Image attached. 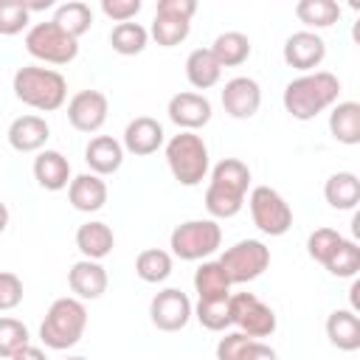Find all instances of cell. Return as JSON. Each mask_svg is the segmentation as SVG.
Wrapping results in <instances>:
<instances>
[{
    "label": "cell",
    "mask_w": 360,
    "mask_h": 360,
    "mask_svg": "<svg viewBox=\"0 0 360 360\" xmlns=\"http://www.w3.org/2000/svg\"><path fill=\"white\" fill-rule=\"evenodd\" d=\"M295 17L307 25V31L329 28L340 20V6L335 0H298L295 3Z\"/></svg>",
    "instance_id": "4dcf8cb0"
},
{
    "label": "cell",
    "mask_w": 360,
    "mask_h": 360,
    "mask_svg": "<svg viewBox=\"0 0 360 360\" xmlns=\"http://www.w3.org/2000/svg\"><path fill=\"white\" fill-rule=\"evenodd\" d=\"M166 112L183 132H194V129H200L211 121V101L202 93L183 90V93H174L169 98Z\"/></svg>",
    "instance_id": "2e32d148"
},
{
    "label": "cell",
    "mask_w": 360,
    "mask_h": 360,
    "mask_svg": "<svg viewBox=\"0 0 360 360\" xmlns=\"http://www.w3.org/2000/svg\"><path fill=\"white\" fill-rule=\"evenodd\" d=\"M11 87H14V96L22 104H28V107H34L39 112H53L68 98V82L53 68L25 65V68H20L14 73Z\"/></svg>",
    "instance_id": "3957f363"
},
{
    "label": "cell",
    "mask_w": 360,
    "mask_h": 360,
    "mask_svg": "<svg viewBox=\"0 0 360 360\" xmlns=\"http://www.w3.org/2000/svg\"><path fill=\"white\" fill-rule=\"evenodd\" d=\"M197 11L194 0H158L155 20H152V39L160 48H174L180 45L188 31H191V17Z\"/></svg>",
    "instance_id": "ba28073f"
},
{
    "label": "cell",
    "mask_w": 360,
    "mask_h": 360,
    "mask_svg": "<svg viewBox=\"0 0 360 360\" xmlns=\"http://www.w3.org/2000/svg\"><path fill=\"white\" fill-rule=\"evenodd\" d=\"M135 276L146 284H160L172 276V253L160 248H146L135 259Z\"/></svg>",
    "instance_id": "1f68e13d"
},
{
    "label": "cell",
    "mask_w": 360,
    "mask_h": 360,
    "mask_svg": "<svg viewBox=\"0 0 360 360\" xmlns=\"http://www.w3.org/2000/svg\"><path fill=\"white\" fill-rule=\"evenodd\" d=\"M76 248L84 259H93V262H101L104 256L112 253L115 248V233L107 222H98V219H90L84 225H79L76 231Z\"/></svg>",
    "instance_id": "cb8c5ba5"
},
{
    "label": "cell",
    "mask_w": 360,
    "mask_h": 360,
    "mask_svg": "<svg viewBox=\"0 0 360 360\" xmlns=\"http://www.w3.org/2000/svg\"><path fill=\"white\" fill-rule=\"evenodd\" d=\"M194 292L197 301L202 298H228L231 295V278L219 262H202L194 270Z\"/></svg>",
    "instance_id": "f1b7e54d"
},
{
    "label": "cell",
    "mask_w": 360,
    "mask_h": 360,
    "mask_svg": "<svg viewBox=\"0 0 360 360\" xmlns=\"http://www.w3.org/2000/svg\"><path fill=\"white\" fill-rule=\"evenodd\" d=\"M281 53H284V62L290 68H295L301 73H312L326 56V42L315 31H295L287 37Z\"/></svg>",
    "instance_id": "5bb4252c"
},
{
    "label": "cell",
    "mask_w": 360,
    "mask_h": 360,
    "mask_svg": "<svg viewBox=\"0 0 360 360\" xmlns=\"http://www.w3.org/2000/svg\"><path fill=\"white\" fill-rule=\"evenodd\" d=\"M28 343H31L28 326L11 315H3L0 318V360H11Z\"/></svg>",
    "instance_id": "8d00e7d4"
},
{
    "label": "cell",
    "mask_w": 360,
    "mask_h": 360,
    "mask_svg": "<svg viewBox=\"0 0 360 360\" xmlns=\"http://www.w3.org/2000/svg\"><path fill=\"white\" fill-rule=\"evenodd\" d=\"M146 42H149V31L141 25V22H118L112 31H110V45H112V51L115 53H121V56H135V53H141L143 48H146Z\"/></svg>",
    "instance_id": "836d02e7"
},
{
    "label": "cell",
    "mask_w": 360,
    "mask_h": 360,
    "mask_svg": "<svg viewBox=\"0 0 360 360\" xmlns=\"http://www.w3.org/2000/svg\"><path fill=\"white\" fill-rule=\"evenodd\" d=\"M25 51L48 65H68L76 59L79 53V39L70 37L68 31H62L53 20L48 22H37L28 28L25 34Z\"/></svg>",
    "instance_id": "52a82bcc"
},
{
    "label": "cell",
    "mask_w": 360,
    "mask_h": 360,
    "mask_svg": "<svg viewBox=\"0 0 360 360\" xmlns=\"http://www.w3.org/2000/svg\"><path fill=\"white\" fill-rule=\"evenodd\" d=\"M107 270L101 267V262L93 259H79L70 270H68V287L76 292L73 298L79 301H96L107 292Z\"/></svg>",
    "instance_id": "ac0fdd59"
},
{
    "label": "cell",
    "mask_w": 360,
    "mask_h": 360,
    "mask_svg": "<svg viewBox=\"0 0 360 360\" xmlns=\"http://www.w3.org/2000/svg\"><path fill=\"white\" fill-rule=\"evenodd\" d=\"M217 262L225 267L231 284H248L270 267V248L259 239H242L231 245Z\"/></svg>",
    "instance_id": "30bf717a"
},
{
    "label": "cell",
    "mask_w": 360,
    "mask_h": 360,
    "mask_svg": "<svg viewBox=\"0 0 360 360\" xmlns=\"http://www.w3.org/2000/svg\"><path fill=\"white\" fill-rule=\"evenodd\" d=\"M194 307L188 301V295L177 287H166L160 290L152 304H149V318L160 332H180L186 329V323L191 321Z\"/></svg>",
    "instance_id": "7c38bea8"
},
{
    "label": "cell",
    "mask_w": 360,
    "mask_h": 360,
    "mask_svg": "<svg viewBox=\"0 0 360 360\" xmlns=\"http://www.w3.org/2000/svg\"><path fill=\"white\" fill-rule=\"evenodd\" d=\"M208 51L214 53V59L219 62V68H239L250 56V39L242 31H222L211 42Z\"/></svg>",
    "instance_id": "f546056e"
},
{
    "label": "cell",
    "mask_w": 360,
    "mask_h": 360,
    "mask_svg": "<svg viewBox=\"0 0 360 360\" xmlns=\"http://www.w3.org/2000/svg\"><path fill=\"white\" fill-rule=\"evenodd\" d=\"M22 304V281L11 270H0V312H8Z\"/></svg>",
    "instance_id": "ab89813d"
},
{
    "label": "cell",
    "mask_w": 360,
    "mask_h": 360,
    "mask_svg": "<svg viewBox=\"0 0 360 360\" xmlns=\"http://www.w3.org/2000/svg\"><path fill=\"white\" fill-rule=\"evenodd\" d=\"M228 309H231V323L239 326V332L248 335V338L259 340V338H270L276 332L273 307H267L253 292H233L228 298Z\"/></svg>",
    "instance_id": "8fae6325"
},
{
    "label": "cell",
    "mask_w": 360,
    "mask_h": 360,
    "mask_svg": "<svg viewBox=\"0 0 360 360\" xmlns=\"http://www.w3.org/2000/svg\"><path fill=\"white\" fill-rule=\"evenodd\" d=\"M326 338L340 352L360 349V318L352 309H335L326 318Z\"/></svg>",
    "instance_id": "d4e9b609"
},
{
    "label": "cell",
    "mask_w": 360,
    "mask_h": 360,
    "mask_svg": "<svg viewBox=\"0 0 360 360\" xmlns=\"http://www.w3.org/2000/svg\"><path fill=\"white\" fill-rule=\"evenodd\" d=\"M84 329H87V309H84V304L79 298L65 295V298H56L48 307V312H45V318L39 323V340L48 349L62 352V349L76 346L82 340Z\"/></svg>",
    "instance_id": "277c9868"
},
{
    "label": "cell",
    "mask_w": 360,
    "mask_h": 360,
    "mask_svg": "<svg viewBox=\"0 0 360 360\" xmlns=\"http://www.w3.org/2000/svg\"><path fill=\"white\" fill-rule=\"evenodd\" d=\"M222 245V228L214 219H188L180 222L172 236H169V248L177 259L183 262H200L205 256H211L217 248Z\"/></svg>",
    "instance_id": "8992f818"
},
{
    "label": "cell",
    "mask_w": 360,
    "mask_h": 360,
    "mask_svg": "<svg viewBox=\"0 0 360 360\" xmlns=\"http://www.w3.org/2000/svg\"><path fill=\"white\" fill-rule=\"evenodd\" d=\"M141 8H143L141 0H101V11L112 22H129V20H135V14Z\"/></svg>",
    "instance_id": "60d3db41"
},
{
    "label": "cell",
    "mask_w": 360,
    "mask_h": 360,
    "mask_svg": "<svg viewBox=\"0 0 360 360\" xmlns=\"http://www.w3.org/2000/svg\"><path fill=\"white\" fill-rule=\"evenodd\" d=\"M323 197L335 211H352L360 202V180L354 172H335L323 183Z\"/></svg>",
    "instance_id": "4316f807"
},
{
    "label": "cell",
    "mask_w": 360,
    "mask_h": 360,
    "mask_svg": "<svg viewBox=\"0 0 360 360\" xmlns=\"http://www.w3.org/2000/svg\"><path fill=\"white\" fill-rule=\"evenodd\" d=\"M219 96H222L225 112L231 118H239V121L253 118L259 112V107H262V87L250 76H236V79L225 82V87H222Z\"/></svg>",
    "instance_id": "9a60e30c"
},
{
    "label": "cell",
    "mask_w": 360,
    "mask_h": 360,
    "mask_svg": "<svg viewBox=\"0 0 360 360\" xmlns=\"http://www.w3.org/2000/svg\"><path fill=\"white\" fill-rule=\"evenodd\" d=\"M65 360H87V357H82V354H73V357H65Z\"/></svg>",
    "instance_id": "ee69618b"
},
{
    "label": "cell",
    "mask_w": 360,
    "mask_h": 360,
    "mask_svg": "<svg viewBox=\"0 0 360 360\" xmlns=\"http://www.w3.org/2000/svg\"><path fill=\"white\" fill-rule=\"evenodd\" d=\"M166 163L180 186H200L208 174V146L197 132H177L166 141Z\"/></svg>",
    "instance_id": "5b68a950"
},
{
    "label": "cell",
    "mask_w": 360,
    "mask_h": 360,
    "mask_svg": "<svg viewBox=\"0 0 360 360\" xmlns=\"http://www.w3.org/2000/svg\"><path fill=\"white\" fill-rule=\"evenodd\" d=\"M6 138H8V146L14 152H39L51 138V127L42 115L28 112V115H20L8 124Z\"/></svg>",
    "instance_id": "d6986e66"
},
{
    "label": "cell",
    "mask_w": 360,
    "mask_h": 360,
    "mask_svg": "<svg viewBox=\"0 0 360 360\" xmlns=\"http://www.w3.org/2000/svg\"><path fill=\"white\" fill-rule=\"evenodd\" d=\"M68 200L76 211H84V214L101 211L104 202H107V183L93 172L76 174L68 186Z\"/></svg>",
    "instance_id": "603a6c76"
},
{
    "label": "cell",
    "mask_w": 360,
    "mask_h": 360,
    "mask_svg": "<svg viewBox=\"0 0 360 360\" xmlns=\"http://www.w3.org/2000/svg\"><path fill=\"white\" fill-rule=\"evenodd\" d=\"M250 205V217L253 225L267 233V236H284L292 228V208L287 205V200L270 188V186H256L248 197Z\"/></svg>",
    "instance_id": "9c48e42d"
},
{
    "label": "cell",
    "mask_w": 360,
    "mask_h": 360,
    "mask_svg": "<svg viewBox=\"0 0 360 360\" xmlns=\"http://www.w3.org/2000/svg\"><path fill=\"white\" fill-rule=\"evenodd\" d=\"M217 360H278V354L273 346L256 338H248L242 332H228L217 343Z\"/></svg>",
    "instance_id": "7402d4cb"
},
{
    "label": "cell",
    "mask_w": 360,
    "mask_h": 360,
    "mask_svg": "<svg viewBox=\"0 0 360 360\" xmlns=\"http://www.w3.org/2000/svg\"><path fill=\"white\" fill-rule=\"evenodd\" d=\"M340 231H335V228H315L312 233H309V239H307V253H309V259H315L318 264H326V259L335 253V248L340 245Z\"/></svg>",
    "instance_id": "f35d334b"
},
{
    "label": "cell",
    "mask_w": 360,
    "mask_h": 360,
    "mask_svg": "<svg viewBox=\"0 0 360 360\" xmlns=\"http://www.w3.org/2000/svg\"><path fill=\"white\" fill-rule=\"evenodd\" d=\"M338 96H340V79L329 70H312L287 82L281 101L295 121H312L323 110L335 107Z\"/></svg>",
    "instance_id": "6da1fadb"
},
{
    "label": "cell",
    "mask_w": 360,
    "mask_h": 360,
    "mask_svg": "<svg viewBox=\"0 0 360 360\" xmlns=\"http://www.w3.org/2000/svg\"><path fill=\"white\" fill-rule=\"evenodd\" d=\"M84 163L98 177L115 174L121 169V163H124V146H121V141H115L112 135H96V138H90V143L84 146Z\"/></svg>",
    "instance_id": "ffe728a7"
},
{
    "label": "cell",
    "mask_w": 360,
    "mask_h": 360,
    "mask_svg": "<svg viewBox=\"0 0 360 360\" xmlns=\"http://www.w3.org/2000/svg\"><path fill=\"white\" fill-rule=\"evenodd\" d=\"M329 132L338 143L357 146L360 143V104L357 101H338L329 112Z\"/></svg>",
    "instance_id": "484cf974"
},
{
    "label": "cell",
    "mask_w": 360,
    "mask_h": 360,
    "mask_svg": "<svg viewBox=\"0 0 360 360\" xmlns=\"http://www.w3.org/2000/svg\"><path fill=\"white\" fill-rule=\"evenodd\" d=\"M166 135H163V127L160 121H155L152 115H138L127 124L124 129V152L135 155V158H146V155H155L160 146H163Z\"/></svg>",
    "instance_id": "e0dca14e"
},
{
    "label": "cell",
    "mask_w": 360,
    "mask_h": 360,
    "mask_svg": "<svg viewBox=\"0 0 360 360\" xmlns=\"http://www.w3.org/2000/svg\"><path fill=\"white\" fill-rule=\"evenodd\" d=\"M222 76V68L219 62L214 59V53L208 48H194L186 59V79L194 90H208L219 82Z\"/></svg>",
    "instance_id": "83f0119b"
},
{
    "label": "cell",
    "mask_w": 360,
    "mask_h": 360,
    "mask_svg": "<svg viewBox=\"0 0 360 360\" xmlns=\"http://www.w3.org/2000/svg\"><path fill=\"white\" fill-rule=\"evenodd\" d=\"M31 22V11L25 6V0H0V34L3 37H14L22 28H28Z\"/></svg>",
    "instance_id": "74e56055"
},
{
    "label": "cell",
    "mask_w": 360,
    "mask_h": 360,
    "mask_svg": "<svg viewBox=\"0 0 360 360\" xmlns=\"http://www.w3.org/2000/svg\"><path fill=\"white\" fill-rule=\"evenodd\" d=\"M11 360H48V357H45V352H42V349H37V346H31V343H28V346H22Z\"/></svg>",
    "instance_id": "b9f144b4"
},
{
    "label": "cell",
    "mask_w": 360,
    "mask_h": 360,
    "mask_svg": "<svg viewBox=\"0 0 360 360\" xmlns=\"http://www.w3.org/2000/svg\"><path fill=\"white\" fill-rule=\"evenodd\" d=\"M250 188V169L239 158H222L211 169V183L205 188V208L214 219H231L242 211Z\"/></svg>",
    "instance_id": "7a4b0ae2"
},
{
    "label": "cell",
    "mask_w": 360,
    "mask_h": 360,
    "mask_svg": "<svg viewBox=\"0 0 360 360\" xmlns=\"http://www.w3.org/2000/svg\"><path fill=\"white\" fill-rule=\"evenodd\" d=\"M53 22H56L62 31H68L70 37L79 39L82 34L90 31V25H93V11H90L87 3H82V0H70V3H62V6L56 8Z\"/></svg>",
    "instance_id": "d6a6232c"
},
{
    "label": "cell",
    "mask_w": 360,
    "mask_h": 360,
    "mask_svg": "<svg viewBox=\"0 0 360 360\" xmlns=\"http://www.w3.org/2000/svg\"><path fill=\"white\" fill-rule=\"evenodd\" d=\"M6 225H8V208H6V202L0 200V233L6 231Z\"/></svg>",
    "instance_id": "7bdbcfd3"
},
{
    "label": "cell",
    "mask_w": 360,
    "mask_h": 360,
    "mask_svg": "<svg viewBox=\"0 0 360 360\" xmlns=\"http://www.w3.org/2000/svg\"><path fill=\"white\" fill-rule=\"evenodd\" d=\"M323 267H326L332 276H338V278H354L357 270H360V248H357V242L343 236L340 245L335 248V253L326 259Z\"/></svg>",
    "instance_id": "e575fe53"
},
{
    "label": "cell",
    "mask_w": 360,
    "mask_h": 360,
    "mask_svg": "<svg viewBox=\"0 0 360 360\" xmlns=\"http://www.w3.org/2000/svg\"><path fill=\"white\" fill-rule=\"evenodd\" d=\"M34 180L45 191H62L70 186V160L56 149H42L34 158Z\"/></svg>",
    "instance_id": "44dd1931"
},
{
    "label": "cell",
    "mask_w": 360,
    "mask_h": 360,
    "mask_svg": "<svg viewBox=\"0 0 360 360\" xmlns=\"http://www.w3.org/2000/svg\"><path fill=\"white\" fill-rule=\"evenodd\" d=\"M231 298V295H228ZM228 298H202L194 307V318L208 329V332H225L231 326V309Z\"/></svg>",
    "instance_id": "d590c367"
},
{
    "label": "cell",
    "mask_w": 360,
    "mask_h": 360,
    "mask_svg": "<svg viewBox=\"0 0 360 360\" xmlns=\"http://www.w3.org/2000/svg\"><path fill=\"white\" fill-rule=\"evenodd\" d=\"M110 101L101 90H79L68 101V121L79 132H98L107 121Z\"/></svg>",
    "instance_id": "4fadbf2b"
}]
</instances>
